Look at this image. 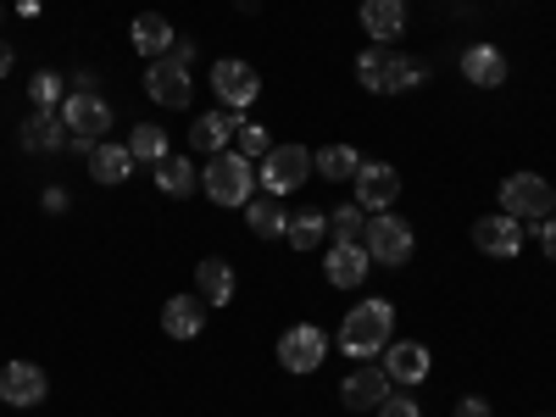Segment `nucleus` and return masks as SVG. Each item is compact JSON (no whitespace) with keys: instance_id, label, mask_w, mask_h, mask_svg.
I'll list each match as a JSON object with an SVG mask.
<instances>
[{"instance_id":"obj_1","label":"nucleus","mask_w":556,"mask_h":417,"mask_svg":"<svg viewBox=\"0 0 556 417\" xmlns=\"http://www.w3.org/2000/svg\"><path fill=\"white\" fill-rule=\"evenodd\" d=\"M390 329H395V306L390 301H362L340 323V351L356 356V362H367V356H379L390 345Z\"/></svg>"},{"instance_id":"obj_2","label":"nucleus","mask_w":556,"mask_h":417,"mask_svg":"<svg viewBox=\"0 0 556 417\" xmlns=\"http://www.w3.org/2000/svg\"><path fill=\"white\" fill-rule=\"evenodd\" d=\"M356 78L374 89V96H401V89L424 84L429 67L412 62V56H401V51H362V56H356Z\"/></svg>"},{"instance_id":"obj_3","label":"nucleus","mask_w":556,"mask_h":417,"mask_svg":"<svg viewBox=\"0 0 556 417\" xmlns=\"http://www.w3.org/2000/svg\"><path fill=\"white\" fill-rule=\"evenodd\" d=\"M201 184H206V195H212L217 206H245L251 190H256V162H245L240 151H217V156L206 162Z\"/></svg>"},{"instance_id":"obj_4","label":"nucleus","mask_w":556,"mask_h":417,"mask_svg":"<svg viewBox=\"0 0 556 417\" xmlns=\"http://www.w3.org/2000/svg\"><path fill=\"white\" fill-rule=\"evenodd\" d=\"M146 96L167 112H184L195 101V78H190V62H178V56H156L146 67Z\"/></svg>"},{"instance_id":"obj_5","label":"nucleus","mask_w":556,"mask_h":417,"mask_svg":"<svg viewBox=\"0 0 556 417\" xmlns=\"http://www.w3.org/2000/svg\"><path fill=\"white\" fill-rule=\"evenodd\" d=\"M256 178H262L267 195H295L301 184L312 178V151H306V146H278V151L262 156Z\"/></svg>"},{"instance_id":"obj_6","label":"nucleus","mask_w":556,"mask_h":417,"mask_svg":"<svg viewBox=\"0 0 556 417\" xmlns=\"http://www.w3.org/2000/svg\"><path fill=\"white\" fill-rule=\"evenodd\" d=\"M501 212L506 217H545V212H556V190H551V184L540 178V173H513V178H506L501 184Z\"/></svg>"},{"instance_id":"obj_7","label":"nucleus","mask_w":556,"mask_h":417,"mask_svg":"<svg viewBox=\"0 0 556 417\" xmlns=\"http://www.w3.org/2000/svg\"><path fill=\"white\" fill-rule=\"evenodd\" d=\"M323 356H329V334H323L317 323H295V329H285V340H278V367H285V374H317Z\"/></svg>"},{"instance_id":"obj_8","label":"nucleus","mask_w":556,"mask_h":417,"mask_svg":"<svg viewBox=\"0 0 556 417\" xmlns=\"http://www.w3.org/2000/svg\"><path fill=\"white\" fill-rule=\"evenodd\" d=\"M62 123H67V134L73 139H106V128H112V106L96 96V89H73V96L62 101Z\"/></svg>"},{"instance_id":"obj_9","label":"nucleus","mask_w":556,"mask_h":417,"mask_svg":"<svg viewBox=\"0 0 556 417\" xmlns=\"http://www.w3.org/2000/svg\"><path fill=\"white\" fill-rule=\"evenodd\" d=\"M362 240H367V256L384 262V267H401L412 256V228L395 212H374V217H367V235Z\"/></svg>"},{"instance_id":"obj_10","label":"nucleus","mask_w":556,"mask_h":417,"mask_svg":"<svg viewBox=\"0 0 556 417\" xmlns=\"http://www.w3.org/2000/svg\"><path fill=\"white\" fill-rule=\"evenodd\" d=\"M212 89H217V101H223V112H245L256 96H262V78H256V67L251 62H235V56H223L217 67H212Z\"/></svg>"},{"instance_id":"obj_11","label":"nucleus","mask_w":556,"mask_h":417,"mask_svg":"<svg viewBox=\"0 0 556 417\" xmlns=\"http://www.w3.org/2000/svg\"><path fill=\"white\" fill-rule=\"evenodd\" d=\"M351 184H356V206L362 212H390L401 201V173L390 162H362Z\"/></svg>"},{"instance_id":"obj_12","label":"nucleus","mask_w":556,"mask_h":417,"mask_svg":"<svg viewBox=\"0 0 556 417\" xmlns=\"http://www.w3.org/2000/svg\"><path fill=\"white\" fill-rule=\"evenodd\" d=\"M473 245H479L484 256L513 262V256L523 251V223H518V217H506V212H490V217L473 223Z\"/></svg>"},{"instance_id":"obj_13","label":"nucleus","mask_w":556,"mask_h":417,"mask_svg":"<svg viewBox=\"0 0 556 417\" xmlns=\"http://www.w3.org/2000/svg\"><path fill=\"white\" fill-rule=\"evenodd\" d=\"M429 345H417V340H390L384 345V374H390V384H401V390H412V384H424L429 379Z\"/></svg>"},{"instance_id":"obj_14","label":"nucleus","mask_w":556,"mask_h":417,"mask_svg":"<svg viewBox=\"0 0 556 417\" xmlns=\"http://www.w3.org/2000/svg\"><path fill=\"white\" fill-rule=\"evenodd\" d=\"M390 374H384V367H374V362H367V367H356V374L340 384V401L351 406V412H379L384 401H390Z\"/></svg>"},{"instance_id":"obj_15","label":"nucleus","mask_w":556,"mask_h":417,"mask_svg":"<svg viewBox=\"0 0 556 417\" xmlns=\"http://www.w3.org/2000/svg\"><path fill=\"white\" fill-rule=\"evenodd\" d=\"M0 401H7V406H39L45 401V367L7 362V367H0Z\"/></svg>"},{"instance_id":"obj_16","label":"nucleus","mask_w":556,"mask_h":417,"mask_svg":"<svg viewBox=\"0 0 556 417\" xmlns=\"http://www.w3.org/2000/svg\"><path fill=\"white\" fill-rule=\"evenodd\" d=\"M17 139H23V151H67V146H73L67 123H62L56 112H45V106H34V117L17 128Z\"/></svg>"},{"instance_id":"obj_17","label":"nucleus","mask_w":556,"mask_h":417,"mask_svg":"<svg viewBox=\"0 0 556 417\" xmlns=\"http://www.w3.org/2000/svg\"><path fill=\"white\" fill-rule=\"evenodd\" d=\"M362 34L379 45L406 34V0H362Z\"/></svg>"},{"instance_id":"obj_18","label":"nucleus","mask_w":556,"mask_h":417,"mask_svg":"<svg viewBox=\"0 0 556 417\" xmlns=\"http://www.w3.org/2000/svg\"><path fill=\"white\" fill-rule=\"evenodd\" d=\"M235 134H240L235 112H201V117L190 123V151H201V156H217V151H223Z\"/></svg>"},{"instance_id":"obj_19","label":"nucleus","mask_w":556,"mask_h":417,"mask_svg":"<svg viewBox=\"0 0 556 417\" xmlns=\"http://www.w3.org/2000/svg\"><path fill=\"white\" fill-rule=\"evenodd\" d=\"M162 329H167L173 340H195V334L206 329V301H201V295H173V301L162 306Z\"/></svg>"},{"instance_id":"obj_20","label":"nucleus","mask_w":556,"mask_h":417,"mask_svg":"<svg viewBox=\"0 0 556 417\" xmlns=\"http://www.w3.org/2000/svg\"><path fill=\"white\" fill-rule=\"evenodd\" d=\"M462 78L479 84V89H501L506 84V56L495 51V45H468V51H462Z\"/></svg>"},{"instance_id":"obj_21","label":"nucleus","mask_w":556,"mask_h":417,"mask_svg":"<svg viewBox=\"0 0 556 417\" xmlns=\"http://www.w3.org/2000/svg\"><path fill=\"white\" fill-rule=\"evenodd\" d=\"M367 245H334L329 256H323V273H329V285L334 290H356L362 278H367Z\"/></svg>"},{"instance_id":"obj_22","label":"nucleus","mask_w":556,"mask_h":417,"mask_svg":"<svg viewBox=\"0 0 556 417\" xmlns=\"http://www.w3.org/2000/svg\"><path fill=\"white\" fill-rule=\"evenodd\" d=\"M128 34H134V51H139V56H151V62H156V56H167V51H173V39H178V34H173V23H167L162 12H139Z\"/></svg>"},{"instance_id":"obj_23","label":"nucleus","mask_w":556,"mask_h":417,"mask_svg":"<svg viewBox=\"0 0 556 417\" xmlns=\"http://www.w3.org/2000/svg\"><path fill=\"white\" fill-rule=\"evenodd\" d=\"M195 295L206 306H228V301H235V267H228L223 256H206L195 267Z\"/></svg>"},{"instance_id":"obj_24","label":"nucleus","mask_w":556,"mask_h":417,"mask_svg":"<svg viewBox=\"0 0 556 417\" xmlns=\"http://www.w3.org/2000/svg\"><path fill=\"white\" fill-rule=\"evenodd\" d=\"M245 223L256 240H285L290 212H278V195H262V201H245Z\"/></svg>"},{"instance_id":"obj_25","label":"nucleus","mask_w":556,"mask_h":417,"mask_svg":"<svg viewBox=\"0 0 556 417\" xmlns=\"http://www.w3.org/2000/svg\"><path fill=\"white\" fill-rule=\"evenodd\" d=\"M323 235H329V212H323V206H312V212H290L285 240H290L295 251H317V245H323Z\"/></svg>"},{"instance_id":"obj_26","label":"nucleus","mask_w":556,"mask_h":417,"mask_svg":"<svg viewBox=\"0 0 556 417\" xmlns=\"http://www.w3.org/2000/svg\"><path fill=\"white\" fill-rule=\"evenodd\" d=\"M128 173H134L128 146H96V151H89V178H96V184H123Z\"/></svg>"},{"instance_id":"obj_27","label":"nucleus","mask_w":556,"mask_h":417,"mask_svg":"<svg viewBox=\"0 0 556 417\" xmlns=\"http://www.w3.org/2000/svg\"><path fill=\"white\" fill-rule=\"evenodd\" d=\"M356 167H362V156H356L351 146H323V151L312 156V173H323L329 184H345V178H356Z\"/></svg>"},{"instance_id":"obj_28","label":"nucleus","mask_w":556,"mask_h":417,"mask_svg":"<svg viewBox=\"0 0 556 417\" xmlns=\"http://www.w3.org/2000/svg\"><path fill=\"white\" fill-rule=\"evenodd\" d=\"M156 184H162V195H195V167H190V156H162V162H156Z\"/></svg>"},{"instance_id":"obj_29","label":"nucleus","mask_w":556,"mask_h":417,"mask_svg":"<svg viewBox=\"0 0 556 417\" xmlns=\"http://www.w3.org/2000/svg\"><path fill=\"white\" fill-rule=\"evenodd\" d=\"M128 156H134V162H151V167H156V162L167 156V134H162L156 123H134V134H128Z\"/></svg>"},{"instance_id":"obj_30","label":"nucleus","mask_w":556,"mask_h":417,"mask_svg":"<svg viewBox=\"0 0 556 417\" xmlns=\"http://www.w3.org/2000/svg\"><path fill=\"white\" fill-rule=\"evenodd\" d=\"M362 235H367L362 206H329V240L334 245H362Z\"/></svg>"},{"instance_id":"obj_31","label":"nucleus","mask_w":556,"mask_h":417,"mask_svg":"<svg viewBox=\"0 0 556 417\" xmlns=\"http://www.w3.org/2000/svg\"><path fill=\"white\" fill-rule=\"evenodd\" d=\"M267 151H273L267 128H262V123H240V156H245V162H262Z\"/></svg>"},{"instance_id":"obj_32","label":"nucleus","mask_w":556,"mask_h":417,"mask_svg":"<svg viewBox=\"0 0 556 417\" xmlns=\"http://www.w3.org/2000/svg\"><path fill=\"white\" fill-rule=\"evenodd\" d=\"M28 101L51 112V106L62 101V78H56V73H39V78H28Z\"/></svg>"},{"instance_id":"obj_33","label":"nucleus","mask_w":556,"mask_h":417,"mask_svg":"<svg viewBox=\"0 0 556 417\" xmlns=\"http://www.w3.org/2000/svg\"><path fill=\"white\" fill-rule=\"evenodd\" d=\"M534 245L556 262V212H545V217H534Z\"/></svg>"},{"instance_id":"obj_34","label":"nucleus","mask_w":556,"mask_h":417,"mask_svg":"<svg viewBox=\"0 0 556 417\" xmlns=\"http://www.w3.org/2000/svg\"><path fill=\"white\" fill-rule=\"evenodd\" d=\"M379 417H424V406H417L412 395H390V401L379 406Z\"/></svg>"},{"instance_id":"obj_35","label":"nucleus","mask_w":556,"mask_h":417,"mask_svg":"<svg viewBox=\"0 0 556 417\" xmlns=\"http://www.w3.org/2000/svg\"><path fill=\"white\" fill-rule=\"evenodd\" d=\"M451 417H495V412H490L484 395H468V401H456V406H451Z\"/></svg>"},{"instance_id":"obj_36","label":"nucleus","mask_w":556,"mask_h":417,"mask_svg":"<svg viewBox=\"0 0 556 417\" xmlns=\"http://www.w3.org/2000/svg\"><path fill=\"white\" fill-rule=\"evenodd\" d=\"M45 212H67V190H45Z\"/></svg>"},{"instance_id":"obj_37","label":"nucleus","mask_w":556,"mask_h":417,"mask_svg":"<svg viewBox=\"0 0 556 417\" xmlns=\"http://www.w3.org/2000/svg\"><path fill=\"white\" fill-rule=\"evenodd\" d=\"M7 73H12V45L0 39V78H7Z\"/></svg>"},{"instance_id":"obj_38","label":"nucleus","mask_w":556,"mask_h":417,"mask_svg":"<svg viewBox=\"0 0 556 417\" xmlns=\"http://www.w3.org/2000/svg\"><path fill=\"white\" fill-rule=\"evenodd\" d=\"M0 23H7V7H0Z\"/></svg>"},{"instance_id":"obj_39","label":"nucleus","mask_w":556,"mask_h":417,"mask_svg":"<svg viewBox=\"0 0 556 417\" xmlns=\"http://www.w3.org/2000/svg\"><path fill=\"white\" fill-rule=\"evenodd\" d=\"M551 417H556V412H551Z\"/></svg>"}]
</instances>
